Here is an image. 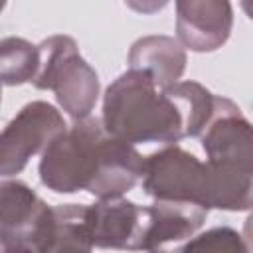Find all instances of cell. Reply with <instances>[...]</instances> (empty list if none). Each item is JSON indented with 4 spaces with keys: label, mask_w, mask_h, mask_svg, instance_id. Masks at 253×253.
<instances>
[{
    "label": "cell",
    "mask_w": 253,
    "mask_h": 253,
    "mask_svg": "<svg viewBox=\"0 0 253 253\" xmlns=\"http://www.w3.org/2000/svg\"><path fill=\"white\" fill-rule=\"evenodd\" d=\"M180 251H247L243 235L231 227H213L188 239Z\"/></svg>",
    "instance_id": "15"
},
{
    "label": "cell",
    "mask_w": 253,
    "mask_h": 253,
    "mask_svg": "<svg viewBox=\"0 0 253 253\" xmlns=\"http://www.w3.org/2000/svg\"><path fill=\"white\" fill-rule=\"evenodd\" d=\"M233 8L229 0H176L178 42L198 53L219 49L231 36Z\"/></svg>",
    "instance_id": "8"
},
{
    "label": "cell",
    "mask_w": 253,
    "mask_h": 253,
    "mask_svg": "<svg viewBox=\"0 0 253 253\" xmlns=\"http://www.w3.org/2000/svg\"><path fill=\"white\" fill-rule=\"evenodd\" d=\"M40 67V47L24 38H4L0 43V75L6 87L32 83Z\"/></svg>",
    "instance_id": "14"
},
{
    "label": "cell",
    "mask_w": 253,
    "mask_h": 253,
    "mask_svg": "<svg viewBox=\"0 0 253 253\" xmlns=\"http://www.w3.org/2000/svg\"><path fill=\"white\" fill-rule=\"evenodd\" d=\"M130 69H142L152 75L160 89H166L184 75L186 51L184 45L168 36H144L130 45Z\"/></svg>",
    "instance_id": "11"
},
{
    "label": "cell",
    "mask_w": 253,
    "mask_h": 253,
    "mask_svg": "<svg viewBox=\"0 0 253 253\" xmlns=\"http://www.w3.org/2000/svg\"><path fill=\"white\" fill-rule=\"evenodd\" d=\"M170 0H125V4L138 14H156L168 6Z\"/></svg>",
    "instance_id": "16"
},
{
    "label": "cell",
    "mask_w": 253,
    "mask_h": 253,
    "mask_svg": "<svg viewBox=\"0 0 253 253\" xmlns=\"http://www.w3.org/2000/svg\"><path fill=\"white\" fill-rule=\"evenodd\" d=\"M210 164L192 152L168 144L144 160L142 190L154 200L194 202L206 208Z\"/></svg>",
    "instance_id": "5"
},
{
    "label": "cell",
    "mask_w": 253,
    "mask_h": 253,
    "mask_svg": "<svg viewBox=\"0 0 253 253\" xmlns=\"http://www.w3.org/2000/svg\"><path fill=\"white\" fill-rule=\"evenodd\" d=\"M101 121L113 136L130 144H176L186 138L174 97L142 69H128L107 87Z\"/></svg>",
    "instance_id": "1"
},
{
    "label": "cell",
    "mask_w": 253,
    "mask_h": 253,
    "mask_svg": "<svg viewBox=\"0 0 253 253\" xmlns=\"http://www.w3.org/2000/svg\"><path fill=\"white\" fill-rule=\"evenodd\" d=\"M40 67L32 85L42 91H53L59 107L81 121L91 115L99 99V77L81 57L77 43L69 36H51L38 43Z\"/></svg>",
    "instance_id": "3"
},
{
    "label": "cell",
    "mask_w": 253,
    "mask_h": 253,
    "mask_svg": "<svg viewBox=\"0 0 253 253\" xmlns=\"http://www.w3.org/2000/svg\"><path fill=\"white\" fill-rule=\"evenodd\" d=\"M166 91L174 97L182 119H184V132L186 136H202L211 119L217 115L223 97L213 95L204 85L196 81H178Z\"/></svg>",
    "instance_id": "12"
},
{
    "label": "cell",
    "mask_w": 253,
    "mask_h": 253,
    "mask_svg": "<svg viewBox=\"0 0 253 253\" xmlns=\"http://www.w3.org/2000/svg\"><path fill=\"white\" fill-rule=\"evenodd\" d=\"M67 123L63 115L45 101L24 105L16 117L4 126L0 136V172L4 178L20 174L32 156L43 152L45 146L63 130Z\"/></svg>",
    "instance_id": "6"
},
{
    "label": "cell",
    "mask_w": 253,
    "mask_h": 253,
    "mask_svg": "<svg viewBox=\"0 0 253 253\" xmlns=\"http://www.w3.org/2000/svg\"><path fill=\"white\" fill-rule=\"evenodd\" d=\"M208 208L194 202L154 200L144 208L138 251L164 249L168 243H178L196 235L208 217Z\"/></svg>",
    "instance_id": "9"
},
{
    "label": "cell",
    "mask_w": 253,
    "mask_h": 253,
    "mask_svg": "<svg viewBox=\"0 0 253 253\" xmlns=\"http://www.w3.org/2000/svg\"><path fill=\"white\" fill-rule=\"evenodd\" d=\"M89 221L97 249H138L144 208L123 198L99 200L89 206Z\"/></svg>",
    "instance_id": "10"
},
{
    "label": "cell",
    "mask_w": 253,
    "mask_h": 253,
    "mask_svg": "<svg viewBox=\"0 0 253 253\" xmlns=\"http://www.w3.org/2000/svg\"><path fill=\"white\" fill-rule=\"evenodd\" d=\"M53 208L28 184L4 180L0 186V247L4 253H49Z\"/></svg>",
    "instance_id": "4"
},
{
    "label": "cell",
    "mask_w": 253,
    "mask_h": 253,
    "mask_svg": "<svg viewBox=\"0 0 253 253\" xmlns=\"http://www.w3.org/2000/svg\"><path fill=\"white\" fill-rule=\"evenodd\" d=\"M202 148L210 162L253 174V125L225 97L202 134Z\"/></svg>",
    "instance_id": "7"
},
{
    "label": "cell",
    "mask_w": 253,
    "mask_h": 253,
    "mask_svg": "<svg viewBox=\"0 0 253 253\" xmlns=\"http://www.w3.org/2000/svg\"><path fill=\"white\" fill-rule=\"evenodd\" d=\"M93 235L89 221V206L59 204L53 208L49 253L57 251H91Z\"/></svg>",
    "instance_id": "13"
},
{
    "label": "cell",
    "mask_w": 253,
    "mask_h": 253,
    "mask_svg": "<svg viewBox=\"0 0 253 253\" xmlns=\"http://www.w3.org/2000/svg\"><path fill=\"white\" fill-rule=\"evenodd\" d=\"M239 2H241V8H243L245 16L249 20H253V0H239Z\"/></svg>",
    "instance_id": "18"
},
{
    "label": "cell",
    "mask_w": 253,
    "mask_h": 253,
    "mask_svg": "<svg viewBox=\"0 0 253 253\" xmlns=\"http://www.w3.org/2000/svg\"><path fill=\"white\" fill-rule=\"evenodd\" d=\"M107 136L109 130L101 119L87 117L75 121L42 152V184L55 194L89 192L101 166Z\"/></svg>",
    "instance_id": "2"
},
{
    "label": "cell",
    "mask_w": 253,
    "mask_h": 253,
    "mask_svg": "<svg viewBox=\"0 0 253 253\" xmlns=\"http://www.w3.org/2000/svg\"><path fill=\"white\" fill-rule=\"evenodd\" d=\"M243 241H245V247L247 251H253V211L249 213V217L245 219L243 223Z\"/></svg>",
    "instance_id": "17"
}]
</instances>
